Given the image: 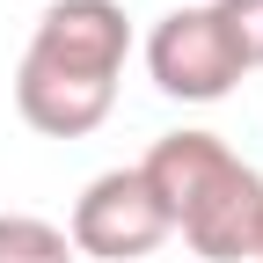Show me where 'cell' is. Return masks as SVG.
<instances>
[{"instance_id":"obj_8","label":"cell","mask_w":263,"mask_h":263,"mask_svg":"<svg viewBox=\"0 0 263 263\" xmlns=\"http://www.w3.org/2000/svg\"><path fill=\"white\" fill-rule=\"evenodd\" d=\"M212 8H219V22H227V37H234L241 66L256 73V66H263V0H212Z\"/></svg>"},{"instance_id":"obj_9","label":"cell","mask_w":263,"mask_h":263,"mask_svg":"<svg viewBox=\"0 0 263 263\" xmlns=\"http://www.w3.org/2000/svg\"><path fill=\"white\" fill-rule=\"evenodd\" d=\"M256 263H263V227H256Z\"/></svg>"},{"instance_id":"obj_7","label":"cell","mask_w":263,"mask_h":263,"mask_svg":"<svg viewBox=\"0 0 263 263\" xmlns=\"http://www.w3.org/2000/svg\"><path fill=\"white\" fill-rule=\"evenodd\" d=\"M0 263H73V241L37 212H0Z\"/></svg>"},{"instance_id":"obj_2","label":"cell","mask_w":263,"mask_h":263,"mask_svg":"<svg viewBox=\"0 0 263 263\" xmlns=\"http://www.w3.org/2000/svg\"><path fill=\"white\" fill-rule=\"evenodd\" d=\"M66 241H73V256H95V263H139L168 241V212L154 205L139 168H103L73 197Z\"/></svg>"},{"instance_id":"obj_4","label":"cell","mask_w":263,"mask_h":263,"mask_svg":"<svg viewBox=\"0 0 263 263\" xmlns=\"http://www.w3.org/2000/svg\"><path fill=\"white\" fill-rule=\"evenodd\" d=\"M241 168V154L219 139V132H168V139H154L146 161H139V176L154 190V205L168 212V234L183 227V212L197 205V197H212L227 176Z\"/></svg>"},{"instance_id":"obj_5","label":"cell","mask_w":263,"mask_h":263,"mask_svg":"<svg viewBox=\"0 0 263 263\" xmlns=\"http://www.w3.org/2000/svg\"><path fill=\"white\" fill-rule=\"evenodd\" d=\"M256 227H263V176L241 161L212 197H197V205L183 212L176 234L190 241V256H205V263H241V256H256Z\"/></svg>"},{"instance_id":"obj_10","label":"cell","mask_w":263,"mask_h":263,"mask_svg":"<svg viewBox=\"0 0 263 263\" xmlns=\"http://www.w3.org/2000/svg\"><path fill=\"white\" fill-rule=\"evenodd\" d=\"M183 8H190V0H183Z\"/></svg>"},{"instance_id":"obj_1","label":"cell","mask_w":263,"mask_h":263,"mask_svg":"<svg viewBox=\"0 0 263 263\" xmlns=\"http://www.w3.org/2000/svg\"><path fill=\"white\" fill-rule=\"evenodd\" d=\"M146 73L161 95H176V103H219V95H234V81L249 73L234 37H227V22L212 0H190V8L161 15L154 37H146Z\"/></svg>"},{"instance_id":"obj_6","label":"cell","mask_w":263,"mask_h":263,"mask_svg":"<svg viewBox=\"0 0 263 263\" xmlns=\"http://www.w3.org/2000/svg\"><path fill=\"white\" fill-rule=\"evenodd\" d=\"M15 110H22L29 132H44V139H88V132L117 110V88L66 81V73H44V66H15Z\"/></svg>"},{"instance_id":"obj_3","label":"cell","mask_w":263,"mask_h":263,"mask_svg":"<svg viewBox=\"0 0 263 263\" xmlns=\"http://www.w3.org/2000/svg\"><path fill=\"white\" fill-rule=\"evenodd\" d=\"M124 59H132V15L117 0H51L22 51V66H44L66 81H103V88H117Z\"/></svg>"}]
</instances>
